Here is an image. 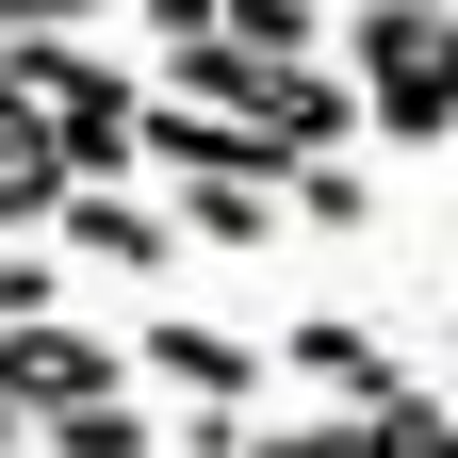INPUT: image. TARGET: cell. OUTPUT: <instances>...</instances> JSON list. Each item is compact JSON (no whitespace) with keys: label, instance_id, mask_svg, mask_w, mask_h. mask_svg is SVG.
I'll use <instances>...</instances> for the list:
<instances>
[{"label":"cell","instance_id":"1","mask_svg":"<svg viewBox=\"0 0 458 458\" xmlns=\"http://www.w3.org/2000/svg\"><path fill=\"white\" fill-rule=\"evenodd\" d=\"M82 393H131V360H114V327H82V311H17L0 327V410H82Z\"/></svg>","mask_w":458,"mask_h":458},{"label":"cell","instance_id":"2","mask_svg":"<svg viewBox=\"0 0 458 458\" xmlns=\"http://www.w3.org/2000/svg\"><path fill=\"white\" fill-rule=\"evenodd\" d=\"M114 360H131V393H181V410H246L262 393V344L246 327H197V311H148Z\"/></svg>","mask_w":458,"mask_h":458},{"label":"cell","instance_id":"3","mask_svg":"<svg viewBox=\"0 0 458 458\" xmlns=\"http://www.w3.org/2000/svg\"><path fill=\"white\" fill-rule=\"evenodd\" d=\"M164 246L181 229H164L148 181H66L49 197V262H82V278H164Z\"/></svg>","mask_w":458,"mask_h":458},{"label":"cell","instance_id":"4","mask_svg":"<svg viewBox=\"0 0 458 458\" xmlns=\"http://www.w3.org/2000/svg\"><path fill=\"white\" fill-rule=\"evenodd\" d=\"M246 458H458V426L410 377V393H377V410H327V426H246Z\"/></svg>","mask_w":458,"mask_h":458},{"label":"cell","instance_id":"5","mask_svg":"<svg viewBox=\"0 0 458 458\" xmlns=\"http://www.w3.org/2000/svg\"><path fill=\"white\" fill-rule=\"evenodd\" d=\"M278 377H311L327 410H377V393H410V360H393L360 311H295V327H278Z\"/></svg>","mask_w":458,"mask_h":458},{"label":"cell","instance_id":"6","mask_svg":"<svg viewBox=\"0 0 458 458\" xmlns=\"http://www.w3.org/2000/svg\"><path fill=\"white\" fill-rule=\"evenodd\" d=\"M17 458H164V410L148 393H82V410H33Z\"/></svg>","mask_w":458,"mask_h":458},{"label":"cell","instance_id":"7","mask_svg":"<svg viewBox=\"0 0 458 458\" xmlns=\"http://www.w3.org/2000/svg\"><path fill=\"white\" fill-rule=\"evenodd\" d=\"M181 229H197V246H229V262L295 246V229H278V181H229V164H197V181H181Z\"/></svg>","mask_w":458,"mask_h":458},{"label":"cell","instance_id":"8","mask_svg":"<svg viewBox=\"0 0 458 458\" xmlns=\"http://www.w3.org/2000/svg\"><path fill=\"white\" fill-rule=\"evenodd\" d=\"M49 197H66V164H49V131L0 98V246H33V229H49Z\"/></svg>","mask_w":458,"mask_h":458},{"label":"cell","instance_id":"9","mask_svg":"<svg viewBox=\"0 0 458 458\" xmlns=\"http://www.w3.org/2000/svg\"><path fill=\"white\" fill-rule=\"evenodd\" d=\"M213 33L246 49V66H311V49H327V0H213Z\"/></svg>","mask_w":458,"mask_h":458},{"label":"cell","instance_id":"10","mask_svg":"<svg viewBox=\"0 0 458 458\" xmlns=\"http://www.w3.org/2000/svg\"><path fill=\"white\" fill-rule=\"evenodd\" d=\"M17 311H66V262H49V246H0V327H17Z\"/></svg>","mask_w":458,"mask_h":458},{"label":"cell","instance_id":"11","mask_svg":"<svg viewBox=\"0 0 458 458\" xmlns=\"http://www.w3.org/2000/svg\"><path fill=\"white\" fill-rule=\"evenodd\" d=\"M114 0H0V33H98Z\"/></svg>","mask_w":458,"mask_h":458},{"label":"cell","instance_id":"12","mask_svg":"<svg viewBox=\"0 0 458 458\" xmlns=\"http://www.w3.org/2000/svg\"><path fill=\"white\" fill-rule=\"evenodd\" d=\"M148 17V49H213V0H131Z\"/></svg>","mask_w":458,"mask_h":458},{"label":"cell","instance_id":"13","mask_svg":"<svg viewBox=\"0 0 458 458\" xmlns=\"http://www.w3.org/2000/svg\"><path fill=\"white\" fill-rule=\"evenodd\" d=\"M164 442H181V458H246V410H181Z\"/></svg>","mask_w":458,"mask_h":458},{"label":"cell","instance_id":"14","mask_svg":"<svg viewBox=\"0 0 458 458\" xmlns=\"http://www.w3.org/2000/svg\"><path fill=\"white\" fill-rule=\"evenodd\" d=\"M0 458H17V410H0Z\"/></svg>","mask_w":458,"mask_h":458}]
</instances>
